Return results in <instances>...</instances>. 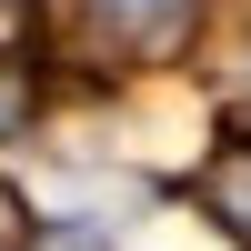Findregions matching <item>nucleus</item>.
Listing matches in <instances>:
<instances>
[{
  "instance_id": "1",
  "label": "nucleus",
  "mask_w": 251,
  "mask_h": 251,
  "mask_svg": "<svg viewBox=\"0 0 251 251\" xmlns=\"http://www.w3.org/2000/svg\"><path fill=\"white\" fill-rule=\"evenodd\" d=\"M71 10H80V40L100 60H171L191 40L201 0H71Z\"/></svg>"
},
{
  "instance_id": "2",
  "label": "nucleus",
  "mask_w": 251,
  "mask_h": 251,
  "mask_svg": "<svg viewBox=\"0 0 251 251\" xmlns=\"http://www.w3.org/2000/svg\"><path fill=\"white\" fill-rule=\"evenodd\" d=\"M191 191H201V211H211L221 231L251 251V141H221V151L201 161V181H191Z\"/></svg>"
},
{
  "instance_id": "3",
  "label": "nucleus",
  "mask_w": 251,
  "mask_h": 251,
  "mask_svg": "<svg viewBox=\"0 0 251 251\" xmlns=\"http://www.w3.org/2000/svg\"><path fill=\"white\" fill-rule=\"evenodd\" d=\"M30 111H40V71H30V50H0V141L30 131Z\"/></svg>"
},
{
  "instance_id": "4",
  "label": "nucleus",
  "mask_w": 251,
  "mask_h": 251,
  "mask_svg": "<svg viewBox=\"0 0 251 251\" xmlns=\"http://www.w3.org/2000/svg\"><path fill=\"white\" fill-rule=\"evenodd\" d=\"M30 251H111V241H100L91 221H50V231H30Z\"/></svg>"
},
{
  "instance_id": "5",
  "label": "nucleus",
  "mask_w": 251,
  "mask_h": 251,
  "mask_svg": "<svg viewBox=\"0 0 251 251\" xmlns=\"http://www.w3.org/2000/svg\"><path fill=\"white\" fill-rule=\"evenodd\" d=\"M20 241H30V221H20V201L0 191V251H20Z\"/></svg>"
}]
</instances>
